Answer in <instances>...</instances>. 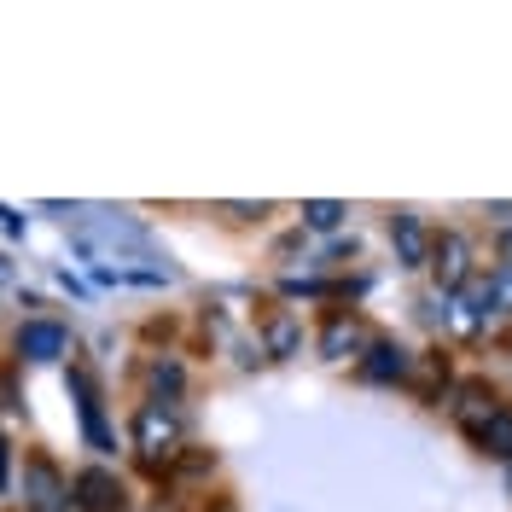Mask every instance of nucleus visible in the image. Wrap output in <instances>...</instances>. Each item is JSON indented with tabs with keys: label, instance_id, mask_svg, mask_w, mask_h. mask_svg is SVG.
I'll return each mask as SVG.
<instances>
[{
	"label": "nucleus",
	"instance_id": "2eb2a0df",
	"mask_svg": "<svg viewBox=\"0 0 512 512\" xmlns=\"http://www.w3.org/2000/svg\"><path fill=\"white\" fill-rule=\"evenodd\" d=\"M169 472H175V478H187V483H198V478H210V472H216V454H210V448H187V454H175V460H169Z\"/></svg>",
	"mask_w": 512,
	"mask_h": 512
},
{
	"label": "nucleus",
	"instance_id": "7ed1b4c3",
	"mask_svg": "<svg viewBox=\"0 0 512 512\" xmlns=\"http://www.w3.org/2000/svg\"><path fill=\"white\" fill-rule=\"evenodd\" d=\"M64 384H70V396H76V414H82V437H88V448H94V454H111L117 437H111V425H105V402H99L94 373H88V367H70Z\"/></svg>",
	"mask_w": 512,
	"mask_h": 512
},
{
	"label": "nucleus",
	"instance_id": "9b49d317",
	"mask_svg": "<svg viewBox=\"0 0 512 512\" xmlns=\"http://www.w3.org/2000/svg\"><path fill=\"white\" fill-rule=\"evenodd\" d=\"M478 448L495 454V460H512V408H495L489 414V425L478 431Z\"/></svg>",
	"mask_w": 512,
	"mask_h": 512
},
{
	"label": "nucleus",
	"instance_id": "423d86ee",
	"mask_svg": "<svg viewBox=\"0 0 512 512\" xmlns=\"http://www.w3.org/2000/svg\"><path fill=\"white\" fill-rule=\"evenodd\" d=\"M361 379L367 384H408L414 379V355L402 350L396 338H367V350H361Z\"/></svg>",
	"mask_w": 512,
	"mask_h": 512
},
{
	"label": "nucleus",
	"instance_id": "0eeeda50",
	"mask_svg": "<svg viewBox=\"0 0 512 512\" xmlns=\"http://www.w3.org/2000/svg\"><path fill=\"white\" fill-rule=\"evenodd\" d=\"M24 495H30L35 512H53L70 501V483H64V472L47 454H24Z\"/></svg>",
	"mask_w": 512,
	"mask_h": 512
},
{
	"label": "nucleus",
	"instance_id": "20e7f679",
	"mask_svg": "<svg viewBox=\"0 0 512 512\" xmlns=\"http://www.w3.org/2000/svg\"><path fill=\"white\" fill-rule=\"evenodd\" d=\"M70 501L88 507V512H123L128 489H123V478H117L111 466H82V472L70 478Z\"/></svg>",
	"mask_w": 512,
	"mask_h": 512
},
{
	"label": "nucleus",
	"instance_id": "4468645a",
	"mask_svg": "<svg viewBox=\"0 0 512 512\" xmlns=\"http://www.w3.org/2000/svg\"><path fill=\"white\" fill-rule=\"evenodd\" d=\"M181 384H187V373H181V361H152V402H169L175 408V396H181Z\"/></svg>",
	"mask_w": 512,
	"mask_h": 512
},
{
	"label": "nucleus",
	"instance_id": "a211bd4d",
	"mask_svg": "<svg viewBox=\"0 0 512 512\" xmlns=\"http://www.w3.org/2000/svg\"><path fill=\"white\" fill-rule=\"evenodd\" d=\"M501 256H507V274H512V233L501 239Z\"/></svg>",
	"mask_w": 512,
	"mask_h": 512
},
{
	"label": "nucleus",
	"instance_id": "ddd939ff",
	"mask_svg": "<svg viewBox=\"0 0 512 512\" xmlns=\"http://www.w3.org/2000/svg\"><path fill=\"white\" fill-rule=\"evenodd\" d=\"M262 338H268V355H297V320H291L286 309H280V315H268Z\"/></svg>",
	"mask_w": 512,
	"mask_h": 512
},
{
	"label": "nucleus",
	"instance_id": "aec40b11",
	"mask_svg": "<svg viewBox=\"0 0 512 512\" xmlns=\"http://www.w3.org/2000/svg\"><path fill=\"white\" fill-rule=\"evenodd\" d=\"M507 489H512V460H507Z\"/></svg>",
	"mask_w": 512,
	"mask_h": 512
},
{
	"label": "nucleus",
	"instance_id": "9d476101",
	"mask_svg": "<svg viewBox=\"0 0 512 512\" xmlns=\"http://www.w3.org/2000/svg\"><path fill=\"white\" fill-rule=\"evenodd\" d=\"M390 245H396V262L402 268H425V251H431V233L414 210H396L390 216Z\"/></svg>",
	"mask_w": 512,
	"mask_h": 512
},
{
	"label": "nucleus",
	"instance_id": "f8f14e48",
	"mask_svg": "<svg viewBox=\"0 0 512 512\" xmlns=\"http://www.w3.org/2000/svg\"><path fill=\"white\" fill-rule=\"evenodd\" d=\"M344 216H350V204H338V198H309L303 204V227L309 233H332V227H344Z\"/></svg>",
	"mask_w": 512,
	"mask_h": 512
},
{
	"label": "nucleus",
	"instance_id": "1a4fd4ad",
	"mask_svg": "<svg viewBox=\"0 0 512 512\" xmlns=\"http://www.w3.org/2000/svg\"><path fill=\"white\" fill-rule=\"evenodd\" d=\"M361 350H367V326L355 315H344V309L326 315V326H320V355L326 361H344V355H361Z\"/></svg>",
	"mask_w": 512,
	"mask_h": 512
},
{
	"label": "nucleus",
	"instance_id": "39448f33",
	"mask_svg": "<svg viewBox=\"0 0 512 512\" xmlns=\"http://www.w3.org/2000/svg\"><path fill=\"white\" fill-rule=\"evenodd\" d=\"M64 350H70V332H64L59 320H24V326L12 332V355H18V361H35V367L59 361Z\"/></svg>",
	"mask_w": 512,
	"mask_h": 512
},
{
	"label": "nucleus",
	"instance_id": "dca6fc26",
	"mask_svg": "<svg viewBox=\"0 0 512 512\" xmlns=\"http://www.w3.org/2000/svg\"><path fill=\"white\" fill-rule=\"evenodd\" d=\"M222 216H233V222H262V216H274V204H268V198H256V204H245V198H227Z\"/></svg>",
	"mask_w": 512,
	"mask_h": 512
},
{
	"label": "nucleus",
	"instance_id": "f257e3e1",
	"mask_svg": "<svg viewBox=\"0 0 512 512\" xmlns=\"http://www.w3.org/2000/svg\"><path fill=\"white\" fill-rule=\"evenodd\" d=\"M134 448L152 472H169V460L181 454V414L169 402H140L134 408Z\"/></svg>",
	"mask_w": 512,
	"mask_h": 512
},
{
	"label": "nucleus",
	"instance_id": "f03ea898",
	"mask_svg": "<svg viewBox=\"0 0 512 512\" xmlns=\"http://www.w3.org/2000/svg\"><path fill=\"white\" fill-rule=\"evenodd\" d=\"M425 268H431V280H437V291L443 297H454V291L472 280V245H466V233H454V227H443V233H431V251H425Z\"/></svg>",
	"mask_w": 512,
	"mask_h": 512
},
{
	"label": "nucleus",
	"instance_id": "6ab92c4d",
	"mask_svg": "<svg viewBox=\"0 0 512 512\" xmlns=\"http://www.w3.org/2000/svg\"><path fill=\"white\" fill-rule=\"evenodd\" d=\"M6 280H12V262H6V256H0V286H6Z\"/></svg>",
	"mask_w": 512,
	"mask_h": 512
},
{
	"label": "nucleus",
	"instance_id": "f3484780",
	"mask_svg": "<svg viewBox=\"0 0 512 512\" xmlns=\"http://www.w3.org/2000/svg\"><path fill=\"white\" fill-rule=\"evenodd\" d=\"M6 483H12V443L0 437V489H6Z\"/></svg>",
	"mask_w": 512,
	"mask_h": 512
},
{
	"label": "nucleus",
	"instance_id": "6e6552de",
	"mask_svg": "<svg viewBox=\"0 0 512 512\" xmlns=\"http://www.w3.org/2000/svg\"><path fill=\"white\" fill-rule=\"evenodd\" d=\"M448 414H454V425L478 443V431L489 425V414H495V396H489V384L483 379H460L454 384V402H448Z\"/></svg>",
	"mask_w": 512,
	"mask_h": 512
}]
</instances>
